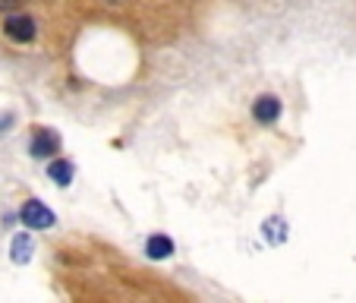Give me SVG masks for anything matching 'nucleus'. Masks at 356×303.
Wrapping results in <instances>:
<instances>
[{
  "label": "nucleus",
  "instance_id": "10",
  "mask_svg": "<svg viewBox=\"0 0 356 303\" xmlns=\"http://www.w3.org/2000/svg\"><path fill=\"white\" fill-rule=\"evenodd\" d=\"M108 3H120V0H108Z\"/></svg>",
  "mask_w": 356,
  "mask_h": 303
},
{
  "label": "nucleus",
  "instance_id": "8",
  "mask_svg": "<svg viewBox=\"0 0 356 303\" xmlns=\"http://www.w3.org/2000/svg\"><path fill=\"white\" fill-rule=\"evenodd\" d=\"M265 237H268L271 243H284L287 240V222H284V218H268V222H265Z\"/></svg>",
  "mask_w": 356,
  "mask_h": 303
},
{
  "label": "nucleus",
  "instance_id": "9",
  "mask_svg": "<svg viewBox=\"0 0 356 303\" xmlns=\"http://www.w3.org/2000/svg\"><path fill=\"white\" fill-rule=\"evenodd\" d=\"M19 7H22V0H0V10H7V13H13Z\"/></svg>",
  "mask_w": 356,
  "mask_h": 303
},
{
  "label": "nucleus",
  "instance_id": "5",
  "mask_svg": "<svg viewBox=\"0 0 356 303\" xmlns=\"http://www.w3.org/2000/svg\"><path fill=\"white\" fill-rule=\"evenodd\" d=\"M32 253H35L32 237H29V234H16L13 243H10V259H13L16 265H26L29 259H32Z\"/></svg>",
  "mask_w": 356,
  "mask_h": 303
},
{
  "label": "nucleus",
  "instance_id": "4",
  "mask_svg": "<svg viewBox=\"0 0 356 303\" xmlns=\"http://www.w3.org/2000/svg\"><path fill=\"white\" fill-rule=\"evenodd\" d=\"M252 114L262 123H275L277 117H281V101H277L275 95H262V98L252 104Z\"/></svg>",
  "mask_w": 356,
  "mask_h": 303
},
{
  "label": "nucleus",
  "instance_id": "3",
  "mask_svg": "<svg viewBox=\"0 0 356 303\" xmlns=\"http://www.w3.org/2000/svg\"><path fill=\"white\" fill-rule=\"evenodd\" d=\"M60 148V139H57V133H51V130H38L32 139V155L35 158H51Z\"/></svg>",
  "mask_w": 356,
  "mask_h": 303
},
{
  "label": "nucleus",
  "instance_id": "7",
  "mask_svg": "<svg viewBox=\"0 0 356 303\" xmlns=\"http://www.w3.org/2000/svg\"><path fill=\"white\" fill-rule=\"evenodd\" d=\"M145 249H148V256H152V259H168L170 253H174V243H170V237L158 234V237H152V240H148Z\"/></svg>",
  "mask_w": 356,
  "mask_h": 303
},
{
  "label": "nucleus",
  "instance_id": "2",
  "mask_svg": "<svg viewBox=\"0 0 356 303\" xmlns=\"http://www.w3.org/2000/svg\"><path fill=\"white\" fill-rule=\"evenodd\" d=\"M3 32H7L13 41L26 45V41L35 38V20L32 16H10V20L3 22Z\"/></svg>",
  "mask_w": 356,
  "mask_h": 303
},
{
  "label": "nucleus",
  "instance_id": "6",
  "mask_svg": "<svg viewBox=\"0 0 356 303\" xmlns=\"http://www.w3.org/2000/svg\"><path fill=\"white\" fill-rule=\"evenodd\" d=\"M47 177H51L57 187H70V180H73V162H51Z\"/></svg>",
  "mask_w": 356,
  "mask_h": 303
},
{
  "label": "nucleus",
  "instance_id": "1",
  "mask_svg": "<svg viewBox=\"0 0 356 303\" xmlns=\"http://www.w3.org/2000/svg\"><path fill=\"white\" fill-rule=\"evenodd\" d=\"M19 218H22V224L26 228H32V231H47V228H54V212L47 209L41 199H29L26 205H22V212H19Z\"/></svg>",
  "mask_w": 356,
  "mask_h": 303
}]
</instances>
